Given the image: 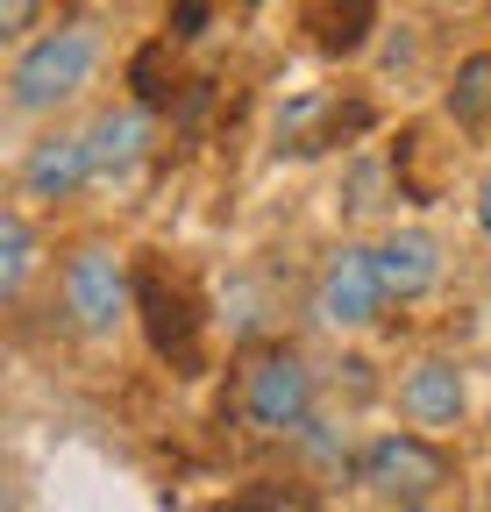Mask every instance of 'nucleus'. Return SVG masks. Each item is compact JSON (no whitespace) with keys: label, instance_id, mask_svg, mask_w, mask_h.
Masks as SVG:
<instances>
[{"label":"nucleus","instance_id":"nucleus-1","mask_svg":"<svg viewBox=\"0 0 491 512\" xmlns=\"http://www.w3.org/2000/svg\"><path fill=\"white\" fill-rule=\"evenodd\" d=\"M93 64H100V36H93L86 22H65V29L22 43L15 72H8V107H15V114H43V107H57V100H72V93L93 79Z\"/></svg>","mask_w":491,"mask_h":512},{"label":"nucleus","instance_id":"nucleus-2","mask_svg":"<svg viewBox=\"0 0 491 512\" xmlns=\"http://www.w3.org/2000/svg\"><path fill=\"white\" fill-rule=\"evenodd\" d=\"M136 320H143V342L171 370H193L200 363V299L178 285L157 256H136Z\"/></svg>","mask_w":491,"mask_h":512},{"label":"nucleus","instance_id":"nucleus-3","mask_svg":"<svg viewBox=\"0 0 491 512\" xmlns=\"http://www.w3.org/2000/svg\"><path fill=\"white\" fill-rule=\"evenodd\" d=\"M356 484L378 491V498H399V505H427L449 484V456L427 434H378L356 456Z\"/></svg>","mask_w":491,"mask_h":512},{"label":"nucleus","instance_id":"nucleus-4","mask_svg":"<svg viewBox=\"0 0 491 512\" xmlns=\"http://www.w3.org/2000/svg\"><path fill=\"white\" fill-rule=\"evenodd\" d=\"M242 413L257 434H299L314 413V370L299 363V349H264L242 370Z\"/></svg>","mask_w":491,"mask_h":512},{"label":"nucleus","instance_id":"nucleus-5","mask_svg":"<svg viewBox=\"0 0 491 512\" xmlns=\"http://www.w3.org/2000/svg\"><path fill=\"white\" fill-rule=\"evenodd\" d=\"M57 285H65V313L79 320L86 335H107L114 320L136 306V278L121 271V256L100 249V242L72 249V256H65V278H57Z\"/></svg>","mask_w":491,"mask_h":512},{"label":"nucleus","instance_id":"nucleus-6","mask_svg":"<svg viewBox=\"0 0 491 512\" xmlns=\"http://www.w3.org/2000/svg\"><path fill=\"white\" fill-rule=\"evenodd\" d=\"M385 306V278H378V249H356V242H342L335 256H328V271H321V285H314V320L321 328H363Z\"/></svg>","mask_w":491,"mask_h":512},{"label":"nucleus","instance_id":"nucleus-7","mask_svg":"<svg viewBox=\"0 0 491 512\" xmlns=\"http://www.w3.org/2000/svg\"><path fill=\"white\" fill-rule=\"evenodd\" d=\"M86 178H100L93 171V143L65 136V128L43 136V143H29V157H22V192H29V200H72Z\"/></svg>","mask_w":491,"mask_h":512},{"label":"nucleus","instance_id":"nucleus-8","mask_svg":"<svg viewBox=\"0 0 491 512\" xmlns=\"http://www.w3.org/2000/svg\"><path fill=\"white\" fill-rule=\"evenodd\" d=\"M399 413H406L413 427H427V434L456 427V420H463V370L442 363V356L413 363V370L399 377Z\"/></svg>","mask_w":491,"mask_h":512},{"label":"nucleus","instance_id":"nucleus-9","mask_svg":"<svg viewBox=\"0 0 491 512\" xmlns=\"http://www.w3.org/2000/svg\"><path fill=\"white\" fill-rule=\"evenodd\" d=\"M378 278H385V299L435 292V278H442V242L427 235V228H392V235L378 242Z\"/></svg>","mask_w":491,"mask_h":512},{"label":"nucleus","instance_id":"nucleus-10","mask_svg":"<svg viewBox=\"0 0 491 512\" xmlns=\"http://www.w3.org/2000/svg\"><path fill=\"white\" fill-rule=\"evenodd\" d=\"M86 143H93V171L100 178H121V171H136L150 157V107H107L93 128H86Z\"/></svg>","mask_w":491,"mask_h":512},{"label":"nucleus","instance_id":"nucleus-11","mask_svg":"<svg viewBox=\"0 0 491 512\" xmlns=\"http://www.w3.org/2000/svg\"><path fill=\"white\" fill-rule=\"evenodd\" d=\"M306 29H314V43L328 57H356L378 29V0H314V22Z\"/></svg>","mask_w":491,"mask_h":512},{"label":"nucleus","instance_id":"nucleus-12","mask_svg":"<svg viewBox=\"0 0 491 512\" xmlns=\"http://www.w3.org/2000/svg\"><path fill=\"white\" fill-rule=\"evenodd\" d=\"M29 271H36V235H29L22 207H8V214H0V292H8V299H22Z\"/></svg>","mask_w":491,"mask_h":512},{"label":"nucleus","instance_id":"nucleus-13","mask_svg":"<svg viewBox=\"0 0 491 512\" xmlns=\"http://www.w3.org/2000/svg\"><path fill=\"white\" fill-rule=\"evenodd\" d=\"M449 114L456 121H484L491 114V50L456 64V86H449Z\"/></svg>","mask_w":491,"mask_h":512},{"label":"nucleus","instance_id":"nucleus-14","mask_svg":"<svg viewBox=\"0 0 491 512\" xmlns=\"http://www.w3.org/2000/svg\"><path fill=\"white\" fill-rule=\"evenodd\" d=\"M164 57H171V43H143L136 57H129V86H136V107H171V72H164Z\"/></svg>","mask_w":491,"mask_h":512},{"label":"nucleus","instance_id":"nucleus-15","mask_svg":"<svg viewBox=\"0 0 491 512\" xmlns=\"http://www.w3.org/2000/svg\"><path fill=\"white\" fill-rule=\"evenodd\" d=\"M378 192H385V164H378V157L349 164V207H356V214H371V207H378Z\"/></svg>","mask_w":491,"mask_h":512},{"label":"nucleus","instance_id":"nucleus-16","mask_svg":"<svg viewBox=\"0 0 491 512\" xmlns=\"http://www.w3.org/2000/svg\"><path fill=\"white\" fill-rule=\"evenodd\" d=\"M36 8H43V0H0V36H8V43L29 36L36 29Z\"/></svg>","mask_w":491,"mask_h":512},{"label":"nucleus","instance_id":"nucleus-17","mask_svg":"<svg viewBox=\"0 0 491 512\" xmlns=\"http://www.w3.org/2000/svg\"><path fill=\"white\" fill-rule=\"evenodd\" d=\"M200 29H207V0H178V8H171V36L186 43V36H200Z\"/></svg>","mask_w":491,"mask_h":512},{"label":"nucleus","instance_id":"nucleus-18","mask_svg":"<svg viewBox=\"0 0 491 512\" xmlns=\"http://www.w3.org/2000/svg\"><path fill=\"white\" fill-rule=\"evenodd\" d=\"M477 228L491 235V171H484V185H477Z\"/></svg>","mask_w":491,"mask_h":512},{"label":"nucleus","instance_id":"nucleus-19","mask_svg":"<svg viewBox=\"0 0 491 512\" xmlns=\"http://www.w3.org/2000/svg\"><path fill=\"white\" fill-rule=\"evenodd\" d=\"M214 512H278L271 498H228V505H214Z\"/></svg>","mask_w":491,"mask_h":512},{"label":"nucleus","instance_id":"nucleus-20","mask_svg":"<svg viewBox=\"0 0 491 512\" xmlns=\"http://www.w3.org/2000/svg\"><path fill=\"white\" fill-rule=\"evenodd\" d=\"M399 512H435V505H399Z\"/></svg>","mask_w":491,"mask_h":512}]
</instances>
